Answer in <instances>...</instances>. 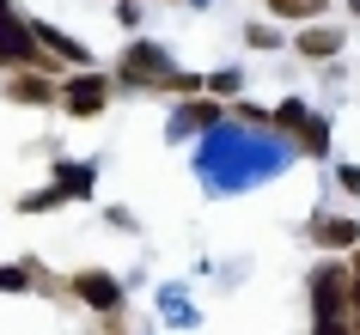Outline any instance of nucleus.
Returning <instances> with one entry per match:
<instances>
[{
	"instance_id": "obj_1",
	"label": "nucleus",
	"mask_w": 360,
	"mask_h": 335,
	"mask_svg": "<svg viewBox=\"0 0 360 335\" xmlns=\"http://www.w3.org/2000/svg\"><path fill=\"white\" fill-rule=\"evenodd\" d=\"M122 79H129V86H171V67H165V55H159V49H153V43H134L129 55H122Z\"/></svg>"
},
{
	"instance_id": "obj_2",
	"label": "nucleus",
	"mask_w": 360,
	"mask_h": 335,
	"mask_svg": "<svg viewBox=\"0 0 360 335\" xmlns=\"http://www.w3.org/2000/svg\"><path fill=\"white\" fill-rule=\"evenodd\" d=\"M74 293L86 298L92 311H116V305H122V287H116L104 268H86V275H74Z\"/></svg>"
},
{
	"instance_id": "obj_3",
	"label": "nucleus",
	"mask_w": 360,
	"mask_h": 335,
	"mask_svg": "<svg viewBox=\"0 0 360 335\" xmlns=\"http://www.w3.org/2000/svg\"><path fill=\"white\" fill-rule=\"evenodd\" d=\"M348 268H318V275H311V305H318V317H330L342 305V298H348Z\"/></svg>"
},
{
	"instance_id": "obj_4",
	"label": "nucleus",
	"mask_w": 360,
	"mask_h": 335,
	"mask_svg": "<svg viewBox=\"0 0 360 335\" xmlns=\"http://www.w3.org/2000/svg\"><path fill=\"white\" fill-rule=\"evenodd\" d=\"M68 110H74V116L104 110V79H98V74H79L74 86H68Z\"/></svg>"
},
{
	"instance_id": "obj_5",
	"label": "nucleus",
	"mask_w": 360,
	"mask_h": 335,
	"mask_svg": "<svg viewBox=\"0 0 360 335\" xmlns=\"http://www.w3.org/2000/svg\"><path fill=\"white\" fill-rule=\"evenodd\" d=\"M336 49H342V37H336V31H330V25H311V31H305V37H300V55H311V61L336 55Z\"/></svg>"
},
{
	"instance_id": "obj_6",
	"label": "nucleus",
	"mask_w": 360,
	"mask_h": 335,
	"mask_svg": "<svg viewBox=\"0 0 360 335\" xmlns=\"http://www.w3.org/2000/svg\"><path fill=\"white\" fill-rule=\"evenodd\" d=\"M6 98H13V104H49V86H43L37 74H13V86H6Z\"/></svg>"
},
{
	"instance_id": "obj_7",
	"label": "nucleus",
	"mask_w": 360,
	"mask_h": 335,
	"mask_svg": "<svg viewBox=\"0 0 360 335\" xmlns=\"http://www.w3.org/2000/svg\"><path fill=\"white\" fill-rule=\"evenodd\" d=\"M56 195H92V165H56Z\"/></svg>"
},
{
	"instance_id": "obj_8",
	"label": "nucleus",
	"mask_w": 360,
	"mask_h": 335,
	"mask_svg": "<svg viewBox=\"0 0 360 335\" xmlns=\"http://www.w3.org/2000/svg\"><path fill=\"white\" fill-rule=\"evenodd\" d=\"M318 244L348 250V244H360V225H354V220H323V225H318Z\"/></svg>"
},
{
	"instance_id": "obj_9",
	"label": "nucleus",
	"mask_w": 360,
	"mask_h": 335,
	"mask_svg": "<svg viewBox=\"0 0 360 335\" xmlns=\"http://www.w3.org/2000/svg\"><path fill=\"white\" fill-rule=\"evenodd\" d=\"M275 6V19H318L323 13V0H269Z\"/></svg>"
},
{
	"instance_id": "obj_10",
	"label": "nucleus",
	"mask_w": 360,
	"mask_h": 335,
	"mask_svg": "<svg viewBox=\"0 0 360 335\" xmlns=\"http://www.w3.org/2000/svg\"><path fill=\"white\" fill-rule=\"evenodd\" d=\"M31 280H25V268H0V293H25Z\"/></svg>"
},
{
	"instance_id": "obj_11",
	"label": "nucleus",
	"mask_w": 360,
	"mask_h": 335,
	"mask_svg": "<svg viewBox=\"0 0 360 335\" xmlns=\"http://www.w3.org/2000/svg\"><path fill=\"white\" fill-rule=\"evenodd\" d=\"M245 37H250V43H257V49H275V31H269V25H250Z\"/></svg>"
},
{
	"instance_id": "obj_12",
	"label": "nucleus",
	"mask_w": 360,
	"mask_h": 335,
	"mask_svg": "<svg viewBox=\"0 0 360 335\" xmlns=\"http://www.w3.org/2000/svg\"><path fill=\"white\" fill-rule=\"evenodd\" d=\"M342 189H348V195H360V171H354V165L342 171Z\"/></svg>"
},
{
	"instance_id": "obj_13",
	"label": "nucleus",
	"mask_w": 360,
	"mask_h": 335,
	"mask_svg": "<svg viewBox=\"0 0 360 335\" xmlns=\"http://www.w3.org/2000/svg\"><path fill=\"white\" fill-rule=\"evenodd\" d=\"M318 335H354V329H342V323H330V317H318Z\"/></svg>"
},
{
	"instance_id": "obj_14",
	"label": "nucleus",
	"mask_w": 360,
	"mask_h": 335,
	"mask_svg": "<svg viewBox=\"0 0 360 335\" xmlns=\"http://www.w3.org/2000/svg\"><path fill=\"white\" fill-rule=\"evenodd\" d=\"M348 298H354V305H360V275H354V280H348Z\"/></svg>"
}]
</instances>
